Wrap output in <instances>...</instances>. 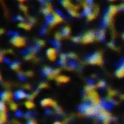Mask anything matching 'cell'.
Segmentation results:
<instances>
[{
  "label": "cell",
  "instance_id": "cell-1",
  "mask_svg": "<svg viewBox=\"0 0 124 124\" xmlns=\"http://www.w3.org/2000/svg\"><path fill=\"white\" fill-rule=\"evenodd\" d=\"M89 63L92 64H101L102 62V59L101 54L99 52H95L87 57L86 60Z\"/></svg>",
  "mask_w": 124,
  "mask_h": 124
},
{
  "label": "cell",
  "instance_id": "cell-2",
  "mask_svg": "<svg viewBox=\"0 0 124 124\" xmlns=\"http://www.w3.org/2000/svg\"><path fill=\"white\" fill-rule=\"evenodd\" d=\"M95 35H94V33L92 32V31H89L87 32L86 33H85L84 35V36L82 37V41L84 42V43H87V42H90L92 41L94 38Z\"/></svg>",
  "mask_w": 124,
  "mask_h": 124
},
{
  "label": "cell",
  "instance_id": "cell-3",
  "mask_svg": "<svg viewBox=\"0 0 124 124\" xmlns=\"http://www.w3.org/2000/svg\"><path fill=\"white\" fill-rule=\"evenodd\" d=\"M12 42L15 45H16V46H23V45L24 44V43H25L24 39H23V38L18 36H14V37L12 39Z\"/></svg>",
  "mask_w": 124,
  "mask_h": 124
},
{
  "label": "cell",
  "instance_id": "cell-4",
  "mask_svg": "<svg viewBox=\"0 0 124 124\" xmlns=\"http://www.w3.org/2000/svg\"><path fill=\"white\" fill-rule=\"evenodd\" d=\"M41 104L43 105V106H46V105H53L54 107H56V102L53 100H52L51 99H49V98H46V99H44L41 101Z\"/></svg>",
  "mask_w": 124,
  "mask_h": 124
},
{
  "label": "cell",
  "instance_id": "cell-5",
  "mask_svg": "<svg viewBox=\"0 0 124 124\" xmlns=\"http://www.w3.org/2000/svg\"><path fill=\"white\" fill-rule=\"evenodd\" d=\"M46 54L50 60H54L56 56V51L54 48H49L46 50Z\"/></svg>",
  "mask_w": 124,
  "mask_h": 124
},
{
  "label": "cell",
  "instance_id": "cell-6",
  "mask_svg": "<svg viewBox=\"0 0 124 124\" xmlns=\"http://www.w3.org/2000/svg\"><path fill=\"white\" fill-rule=\"evenodd\" d=\"M27 97V94L25 92H23V90H18L15 93V97L17 100V99H22L23 97Z\"/></svg>",
  "mask_w": 124,
  "mask_h": 124
},
{
  "label": "cell",
  "instance_id": "cell-7",
  "mask_svg": "<svg viewBox=\"0 0 124 124\" xmlns=\"http://www.w3.org/2000/svg\"><path fill=\"white\" fill-rule=\"evenodd\" d=\"M41 10H42V12L44 13H45L46 15H48V14H50V12L52 11V7H51L50 4H49V5H44L42 7Z\"/></svg>",
  "mask_w": 124,
  "mask_h": 124
},
{
  "label": "cell",
  "instance_id": "cell-8",
  "mask_svg": "<svg viewBox=\"0 0 124 124\" xmlns=\"http://www.w3.org/2000/svg\"><path fill=\"white\" fill-rule=\"evenodd\" d=\"M1 97L3 100H8L11 97V94L8 92H1Z\"/></svg>",
  "mask_w": 124,
  "mask_h": 124
},
{
  "label": "cell",
  "instance_id": "cell-9",
  "mask_svg": "<svg viewBox=\"0 0 124 124\" xmlns=\"http://www.w3.org/2000/svg\"><path fill=\"white\" fill-rule=\"evenodd\" d=\"M57 80L59 82H66L68 81V78L65 76H59L58 77H57Z\"/></svg>",
  "mask_w": 124,
  "mask_h": 124
},
{
  "label": "cell",
  "instance_id": "cell-10",
  "mask_svg": "<svg viewBox=\"0 0 124 124\" xmlns=\"http://www.w3.org/2000/svg\"><path fill=\"white\" fill-rule=\"evenodd\" d=\"M69 33H70V28L68 27H65L62 28V30L61 31V35L66 36L69 34Z\"/></svg>",
  "mask_w": 124,
  "mask_h": 124
},
{
  "label": "cell",
  "instance_id": "cell-11",
  "mask_svg": "<svg viewBox=\"0 0 124 124\" xmlns=\"http://www.w3.org/2000/svg\"><path fill=\"white\" fill-rule=\"evenodd\" d=\"M117 11V7L115 6V5H111L110 7H109V10H108V12L113 15L114 13H116V12Z\"/></svg>",
  "mask_w": 124,
  "mask_h": 124
},
{
  "label": "cell",
  "instance_id": "cell-12",
  "mask_svg": "<svg viewBox=\"0 0 124 124\" xmlns=\"http://www.w3.org/2000/svg\"><path fill=\"white\" fill-rule=\"evenodd\" d=\"M97 37H98V39H100V40L104 39V38H105V31H104L103 30L99 31H98V33H97Z\"/></svg>",
  "mask_w": 124,
  "mask_h": 124
},
{
  "label": "cell",
  "instance_id": "cell-13",
  "mask_svg": "<svg viewBox=\"0 0 124 124\" xmlns=\"http://www.w3.org/2000/svg\"><path fill=\"white\" fill-rule=\"evenodd\" d=\"M0 120H1V124H3L6 121V115H5V113L4 112H1Z\"/></svg>",
  "mask_w": 124,
  "mask_h": 124
},
{
  "label": "cell",
  "instance_id": "cell-14",
  "mask_svg": "<svg viewBox=\"0 0 124 124\" xmlns=\"http://www.w3.org/2000/svg\"><path fill=\"white\" fill-rule=\"evenodd\" d=\"M19 26L22 27V28H24L25 29H28L30 28V25L28 23H20L19 24Z\"/></svg>",
  "mask_w": 124,
  "mask_h": 124
},
{
  "label": "cell",
  "instance_id": "cell-15",
  "mask_svg": "<svg viewBox=\"0 0 124 124\" xmlns=\"http://www.w3.org/2000/svg\"><path fill=\"white\" fill-rule=\"evenodd\" d=\"M116 74L118 76H124V70H121V69H118L116 72Z\"/></svg>",
  "mask_w": 124,
  "mask_h": 124
},
{
  "label": "cell",
  "instance_id": "cell-16",
  "mask_svg": "<svg viewBox=\"0 0 124 124\" xmlns=\"http://www.w3.org/2000/svg\"><path fill=\"white\" fill-rule=\"evenodd\" d=\"M18 67H19V63H18V62H12V65H11V68H13V69H17Z\"/></svg>",
  "mask_w": 124,
  "mask_h": 124
},
{
  "label": "cell",
  "instance_id": "cell-17",
  "mask_svg": "<svg viewBox=\"0 0 124 124\" xmlns=\"http://www.w3.org/2000/svg\"><path fill=\"white\" fill-rule=\"evenodd\" d=\"M25 106L28 108H32L33 107V103L31 101H28V102H25Z\"/></svg>",
  "mask_w": 124,
  "mask_h": 124
},
{
  "label": "cell",
  "instance_id": "cell-18",
  "mask_svg": "<svg viewBox=\"0 0 124 124\" xmlns=\"http://www.w3.org/2000/svg\"><path fill=\"white\" fill-rule=\"evenodd\" d=\"M0 104H1V105H0L1 112H4V111L6 110V107H5V105H4V102H3V101H1Z\"/></svg>",
  "mask_w": 124,
  "mask_h": 124
},
{
  "label": "cell",
  "instance_id": "cell-19",
  "mask_svg": "<svg viewBox=\"0 0 124 124\" xmlns=\"http://www.w3.org/2000/svg\"><path fill=\"white\" fill-rule=\"evenodd\" d=\"M105 83L103 81H99V82H98V84H97V86H98L99 87H100V88L104 87V86H105Z\"/></svg>",
  "mask_w": 124,
  "mask_h": 124
},
{
  "label": "cell",
  "instance_id": "cell-20",
  "mask_svg": "<svg viewBox=\"0 0 124 124\" xmlns=\"http://www.w3.org/2000/svg\"><path fill=\"white\" fill-rule=\"evenodd\" d=\"M10 108L12 109V110H15L16 109H17V105L16 104H15V103H11L10 104Z\"/></svg>",
  "mask_w": 124,
  "mask_h": 124
},
{
  "label": "cell",
  "instance_id": "cell-21",
  "mask_svg": "<svg viewBox=\"0 0 124 124\" xmlns=\"http://www.w3.org/2000/svg\"><path fill=\"white\" fill-rule=\"evenodd\" d=\"M73 39L74 41H81V36H75L73 38Z\"/></svg>",
  "mask_w": 124,
  "mask_h": 124
},
{
  "label": "cell",
  "instance_id": "cell-22",
  "mask_svg": "<svg viewBox=\"0 0 124 124\" xmlns=\"http://www.w3.org/2000/svg\"><path fill=\"white\" fill-rule=\"evenodd\" d=\"M23 115V112L22 111H20V110H17V112H16V116H21Z\"/></svg>",
  "mask_w": 124,
  "mask_h": 124
},
{
  "label": "cell",
  "instance_id": "cell-23",
  "mask_svg": "<svg viewBox=\"0 0 124 124\" xmlns=\"http://www.w3.org/2000/svg\"><path fill=\"white\" fill-rule=\"evenodd\" d=\"M68 56L70 58H74V57H76L75 54H73V53H70V54H68Z\"/></svg>",
  "mask_w": 124,
  "mask_h": 124
},
{
  "label": "cell",
  "instance_id": "cell-24",
  "mask_svg": "<svg viewBox=\"0 0 124 124\" xmlns=\"http://www.w3.org/2000/svg\"><path fill=\"white\" fill-rule=\"evenodd\" d=\"M39 86H40V88H44V87L47 86V84H45V83H41V84L39 85Z\"/></svg>",
  "mask_w": 124,
  "mask_h": 124
},
{
  "label": "cell",
  "instance_id": "cell-25",
  "mask_svg": "<svg viewBox=\"0 0 124 124\" xmlns=\"http://www.w3.org/2000/svg\"><path fill=\"white\" fill-rule=\"evenodd\" d=\"M38 44H39V46H41V45H44V42L43 40H39Z\"/></svg>",
  "mask_w": 124,
  "mask_h": 124
},
{
  "label": "cell",
  "instance_id": "cell-26",
  "mask_svg": "<svg viewBox=\"0 0 124 124\" xmlns=\"http://www.w3.org/2000/svg\"><path fill=\"white\" fill-rule=\"evenodd\" d=\"M20 8H21L22 9H23V10H25V11L27 9L26 7H25V6H24V5H23V4H20Z\"/></svg>",
  "mask_w": 124,
  "mask_h": 124
},
{
  "label": "cell",
  "instance_id": "cell-27",
  "mask_svg": "<svg viewBox=\"0 0 124 124\" xmlns=\"http://www.w3.org/2000/svg\"><path fill=\"white\" fill-rule=\"evenodd\" d=\"M25 124H36V123L33 121H31V120H29L27 123Z\"/></svg>",
  "mask_w": 124,
  "mask_h": 124
},
{
  "label": "cell",
  "instance_id": "cell-28",
  "mask_svg": "<svg viewBox=\"0 0 124 124\" xmlns=\"http://www.w3.org/2000/svg\"><path fill=\"white\" fill-rule=\"evenodd\" d=\"M108 45H109V46H114L115 43H114L113 41H110V42L108 43Z\"/></svg>",
  "mask_w": 124,
  "mask_h": 124
},
{
  "label": "cell",
  "instance_id": "cell-29",
  "mask_svg": "<svg viewBox=\"0 0 124 124\" xmlns=\"http://www.w3.org/2000/svg\"><path fill=\"white\" fill-rule=\"evenodd\" d=\"M17 19H18L20 20H23V17L22 16H20V15H17Z\"/></svg>",
  "mask_w": 124,
  "mask_h": 124
},
{
  "label": "cell",
  "instance_id": "cell-30",
  "mask_svg": "<svg viewBox=\"0 0 124 124\" xmlns=\"http://www.w3.org/2000/svg\"><path fill=\"white\" fill-rule=\"evenodd\" d=\"M53 124H62L61 123H60V122H55V123H54Z\"/></svg>",
  "mask_w": 124,
  "mask_h": 124
},
{
  "label": "cell",
  "instance_id": "cell-31",
  "mask_svg": "<svg viewBox=\"0 0 124 124\" xmlns=\"http://www.w3.org/2000/svg\"></svg>",
  "mask_w": 124,
  "mask_h": 124
}]
</instances>
